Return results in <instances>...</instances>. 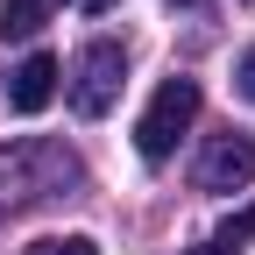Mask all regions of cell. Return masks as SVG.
I'll return each instance as SVG.
<instances>
[{"mask_svg":"<svg viewBox=\"0 0 255 255\" xmlns=\"http://www.w3.org/2000/svg\"><path fill=\"white\" fill-rule=\"evenodd\" d=\"M71 7H85V14H107V7H121V0H71Z\"/></svg>","mask_w":255,"mask_h":255,"instance_id":"obj_10","label":"cell"},{"mask_svg":"<svg viewBox=\"0 0 255 255\" xmlns=\"http://www.w3.org/2000/svg\"><path fill=\"white\" fill-rule=\"evenodd\" d=\"M234 85H241V100L255 107V50H241V64H234Z\"/></svg>","mask_w":255,"mask_h":255,"instance_id":"obj_9","label":"cell"},{"mask_svg":"<svg viewBox=\"0 0 255 255\" xmlns=\"http://www.w3.org/2000/svg\"><path fill=\"white\" fill-rule=\"evenodd\" d=\"M184 255H234V248H184Z\"/></svg>","mask_w":255,"mask_h":255,"instance_id":"obj_11","label":"cell"},{"mask_svg":"<svg viewBox=\"0 0 255 255\" xmlns=\"http://www.w3.org/2000/svg\"><path fill=\"white\" fill-rule=\"evenodd\" d=\"M248 234H255V206H248V213H234V220H220L213 248H234V241H248Z\"/></svg>","mask_w":255,"mask_h":255,"instance_id":"obj_8","label":"cell"},{"mask_svg":"<svg viewBox=\"0 0 255 255\" xmlns=\"http://www.w3.org/2000/svg\"><path fill=\"white\" fill-rule=\"evenodd\" d=\"M78 177H85V163L64 142H14V149H0V213L57 199V191H71Z\"/></svg>","mask_w":255,"mask_h":255,"instance_id":"obj_1","label":"cell"},{"mask_svg":"<svg viewBox=\"0 0 255 255\" xmlns=\"http://www.w3.org/2000/svg\"><path fill=\"white\" fill-rule=\"evenodd\" d=\"M121 85H128V50H121L114 36H92V43L71 57L64 100H71V114H78V121H100V114H114Z\"/></svg>","mask_w":255,"mask_h":255,"instance_id":"obj_2","label":"cell"},{"mask_svg":"<svg viewBox=\"0 0 255 255\" xmlns=\"http://www.w3.org/2000/svg\"><path fill=\"white\" fill-rule=\"evenodd\" d=\"M177 7H199V0H177Z\"/></svg>","mask_w":255,"mask_h":255,"instance_id":"obj_12","label":"cell"},{"mask_svg":"<svg viewBox=\"0 0 255 255\" xmlns=\"http://www.w3.org/2000/svg\"><path fill=\"white\" fill-rule=\"evenodd\" d=\"M28 255H100V241L92 234H43V241H28Z\"/></svg>","mask_w":255,"mask_h":255,"instance_id":"obj_7","label":"cell"},{"mask_svg":"<svg viewBox=\"0 0 255 255\" xmlns=\"http://www.w3.org/2000/svg\"><path fill=\"white\" fill-rule=\"evenodd\" d=\"M191 121H199V78H163L156 100L142 107V121H135V149L149 156V163H163Z\"/></svg>","mask_w":255,"mask_h":255,"instance_id":"obj_3","label":"cell"},{"mask_svg":"<svg viewBox=\"0 0 255 255\" xmlns=\"http://www.w3.org/2000/svg\"><path fill=\"white\" fill-rule=\"evenodd\" d=\"M57 85H64V71H57V57H21V71H14V85H7V107L14 114H43L50 100H57Z\"/></svg>","mask_w":255,"mask_h":255,"instance_id":"obj_5","label":"cell"},{"mask_svg":"<svg viewBox=\"0 0 255 255\" xmlns=\"http://www.w3.org/2000/svg\"><path fill=\"white\" fill-rule=\"evenodd\" d=\"M191 177H199V191H241V184H255V135H213Z\"/></svg>","mask_w":255,"mask_h":255,"instance_id":"obj_4","label":"cell"},{"mask_svg":"<svg viewBox=\"0 0 255 255\" xmlns=\"http://www.w3.org/2000/svg\"><path fill=\"white\" fill-rule=\"evenodd\" d=\"M50 21V0H7L0 7V36H14V43H28L36 28Z\"/></svg>","mask_w":255,"mask_h":255,"instance_id":"obj_6","label":"cell"}]
</instances>
